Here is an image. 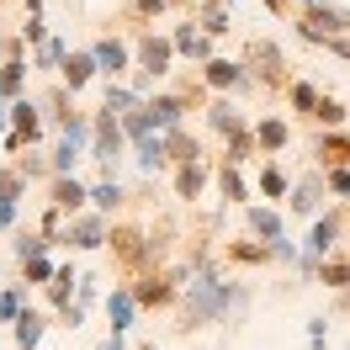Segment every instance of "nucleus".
I'll return each instance as SVG.
<instances>
[{"label": "nucleus", "instance_id": "f257e3e1", "mask_svg": "<svg viewBox=\"0 0 350 350\" xmlns=\"http://www.w3.org/2000/svg\"><path fill=\"white\" fill-rule=\"evenodd\" d=\"M197 282H186V313H180V329L191 334V329H207L218 324L228 308L239 303V286L234 282H218V271L213 265H202V271H191Z\"/></svg>", "mask_w": 350, "mask_h": 350}, {"label": "nucleus", "instance_id": "f03ea898", "mask_svg": "<svg viewBox=\"0 0 350 350\" xmlns=\"http://www.w3.org/2000/svg\"><path fill=\"white\" fill-rule=\"evenodd\" d=\"M133 297L138 308H175L186 297V271H170V265H144L133 276Z\"/></svg>", "mask_w": 350, "mask_h": 350}, {"label": "nucleus", "instance_id": "7ed1b4c3", "mask_svg": "<svg viewBox=\"0 0 350 350\" xmlns=\"http://www.w3.org/2000/svg\"><path fill=\"white\" fill-rule=\"evenodd\" d=\"M244 64L255 75V85H265V90H286L297 80L292 64H286V53H282V43H271V38H250L244 43Z\"/></svg>", "mask_w": 350, "mask_h": 350}, {"label": "nucleus", "instance_id": "20e7f679", "mask_svg": "<svg viewBox=\"0 0 350 350\" xmlns=\"http://www.w3.org/2000/svg\"><path fill=\"white\" fill-rule=\"evenodd\" d=\"M292 27H297V38L303 43H324V38H340V32H350V11H340V5H329V0H313V5H303L297 16H292Z\"/></svg>", "mask_w": 350, "mask_h": 350}, {"label": "nucleus", "instance_id": "39448f33", "mask_svg": "<svg viewBox=\"0 0 350 350\" xmlns=\"http://www.w3.org/2000/svg\"><path fill=\"white\" fill-rule=\"evenodd\" d=\"M107 244H111V260L122 265V276H138V271L154 260V244H149V234H144L138 223H111Z\"/></svg>", "mask_w": 350, "mask_h": 350}, {"label": "nucleus", "instance_id": "423d86ee", "mask_svg": "<svg viewBox=\"0 0 350 350\" xmlns=\"http://www.w3.org/2000/svg\"><path fill=\"white\" fill-rule=\"evenodd\" d=\"M90 159H101L107 165V175L122 165V154H128V133H122V117L107 107H96V133H90Z\"/></svg>", "mask_w": 350, "mask_h": 350}, {"label": "nucleus", "instance_id": "0eeeda50", "mask_svg": "<svg viewBox=\"0 0 350 350\" xmlns=\"http://www.w3.org/2000/svg\"><path fill=\"white\" fill-rule=\"evenodd\" d=\"M340 228H345V218H340V213L313 218V228H308V239H303V260H297V271H303V276H319V260H324L329 250L340 244Z\"/></svg>", "mask_w": 350, "mask_h": 350}, {"label": "nucleus", "instance_id": "6e6552de", "mask_svg": "<svg viewBox=\"0 0 350 350\" xmlns=\"http://www.w3.org/2000/svg\"><path fill=\"white\" fill-rule=\"evenodd\" d=\"M133 53H138V69L144 75H154V80H165L175 64V43H170V32H154V27H144L138 38H133Z\"/></svg>", "mask_w": 350, "mask_h": 350}, {"label": "nucleus", "instance_id": "1a4fd4ad", "mask_svg": "<svg viewBox=\"0 0 350 350\" xmlns=\"http://www.w3.org/2000/svg\"><path fill=\"white\" fill-rule=\"evenodd\" d=\"M11 122H16V128L0 138L11 154H22L27 144H38V138H43V107H38V101H27V96H16V101H11Z\"/></svg>", "mask_w": 350, "mask_h": 350}, {"label": "nucleus", "instance_id": "9d476101", "mask_svg": "<svg viewBox=\"0 0 350 350\" xmlns=\"http://www.w3.org/2000/svg\"><path fill=\"white\" fill-rule=\"evenodd\" d=\"M197 75H202V85H207V90H223V96H228V90H250V85H255V75H250L244 59H218V53H213Z\"/></svg>", "mask_w": 350, "mask_h": 350}, {"label": "nucleus", "instance_id": "9b49d317", "mask_svg": "<svg viewBox=\"0 0 350 350\" xmlns=\"http://www.w3.org/2000/svg\"><path fill=\"white\" fill-rule=\"evenodd\" d=\"M107 234H111V218H107V213H75V218L64 223L59 244H69V250H101Z\"/></svg>", "mask_w": 350, "mask_h": 350}, {"label": "nucleus", "instance_id": "f8f14e48", "mask_svg": "<svg viewBox=\"0 0 350 350\" xmlns=\"http://www.w3.org/2000/svg\"><path fill=\"white\" fill-rule=\"evenodd\" d=\"M144 111H149V122L159 133H170V128H180L186 122V111H197L180 90H154V96H144Z\"/></svg>", "mask_w": 350, "mask_h": 350}, {"label": "nucleus", "instance_id": "ddd939ff", "mask_svg": "<svg viewBox=\"0 0 350 350\" xmlns=\"http://www.w3.org/2000/svg\"><path fill=\"white\" fill-rule=\"evenodd\" d=\"M90 53H96V64H101V75H107V80H122V75L133 69V48H128V38H117V32L96 38V43H90Z\"/></svg>", "mask_w": 350, "mask_h": 350}, {"label": "nucleus", "instance_id": "4468645a", "mask_svg": "<svg viewBox=\"0 0 350 350\" xmlns=\"http://www.w3.org/2000/svg\"><path fill=\"white\" fill-rule=\"evenodd\" d=\"M170 43H175V59H191V64H207V59H213V32H202L197 16L170 27Z\"/></svg>", "mask_w": 350, "mask_h": 350}, {"label": "nucleus", "instance_id": "2eb2a0df", "mask_svg": "<svg viewBox=\"0 0 350 350\" xmlns=\"http://www.w3.org/2000/svg\"><path fill=\"white\" fill-rule=\"evenodd\" d=\"M244 228H250V234H255V239H286V213H282V202H276V207H250V202H244Z\"/></svg>", "mask_w": 350, "mask_h": 350}, {"label": "nucleus", "instance_id": "dca6fc26", "mask_svg": "<svg viewBox=\"0 0 350 350\" xmlns=\"http://www.w3.org/2000/svg\"><path fill=\"white\" fill-rule=\"evenodd\" d=\"M329 197V180H324V170H313V175H303V180H292V197H286V207L292 213H319V202Z\"/></svg>", "mask_w": 350, "mask_h": 350}, {"label": "nucleus", "instance_id": "f3484780", "mask_svg": "<svg viewBox=\"0 0 350 350\" xmlns=\"http://www.w3.org/2000/svg\"><path fill=\"white\" fill-rule=\"evenodd\" d=\"M48 202H53V207H64L69 218H75V213H85L90 186H80L75 175H53V180H48Z\"/></svg>", "mask_w": 350, "mask_h": 350}, {"label": "nucleus", "instance_id": "a211bd4d", "mask_svg": "<svg viewBox=\"0 0 350 350\" xmlns=\"http://www.w3.org/2000/svg\"><path fill=\"white\" fill-rule=\"evenodd\" d=\"M313 159H319V170H334V165H350V133L329 128L313 138Z\"/></svg>", "mask_w": 350, "mask_h": 350}, {"label": "nucleus", "instance_id": "6ab92c4d", "mask_svg": "<svg viewBox=\"0 0 350 350\" xmlns=\"http://www.w3.org/2000/svg\"><path fill=\"white\" fill-rule=\"evenodd\" d=\"M59 75H64V85H69V90H85L90 80L101 75V64H96V53H90V48H75V53H64Z\"/></svg>", "mask_w": 350, "mask_h": 350}, {"label": "nucleus", "instance_id": "aec40b11", "mask_svg": "<svg viewBox=\"0 0 350 350\" xmlns=\"http://www.w3.org/2000/svg\"><path fill=\"white\" fill-rule=\"evenodd\" d=\"M107 319H111L117 334H128V329H133V319H138V297H133V286H111V292H107Z\"/></svg>", "mask_w": 350, "mask_h": 350}, {"label": "nucleus", "instance_id": "412c9836", "mask_svg": "<svg viewBox=\"0 0 350 350\" xmlns=\"http://www.w3.org/2000/svg\"><path fill=\"white\" fill-rule=\"evenodd\" d=\"M223 255H228L234 265H271V260H276V244H271V239H265V244H255V239H228V244H223Z\"/></svg>", "mask_w": 350, "mask_h": 350}, {"label": "nucleus", "instance_id": "4be33fe9", "mask_svg": "<svg viewBox=\"0 0 350 350\" xmlns=\"http://www.w3.org/2000/svg\"><path fill=\"white\" fill-rule=\"evenodd\" d=\"M191 16H197V27H202V32H213V38L234 32V16H228V0H202V5H191Z\"/></svg>", "mask_w": 350, "mask_h": 350}, {"label": "nucleus", "instance_id": "5701e85b", "mask_svg": "<svg viewBox=\"0 0 350 350\" xmlns=\"http://www.w3.org/2000/svg\"><path fill=\"white\" fill-rule=\"evenodd\" d=\"M255 144H260V154H271V159H276V154L292 144V128H286L282 117H260V122H255Z\"/></svg>", "mask_w": 350, "mask_h": 350}, {"label": "nucleus", "instance_id": "b1692460", "mask_svg": "<svg viewBox=\"0 0 350 350\" xmlns=\"http://www.w3.org/2000/svg\"><path fill=\"white\" fill-rule=\"evenodd\" d=\"M0 96H5V101L27 96V64H22V53H0Z\"/></svg>", "mask_w": 350, "mask_h": 350}, {"label": "nucleus", "instance_id": "393cba45", "mask_svg": "<svg viewBox=\"0 0 350 350\" xmlns=\"http://www.w3.org/2000/svg\"><path fill=\"white\" fill-rule=\"evenodd\" d=\"M138 170L144 175H159L165 165H170V149H165V133H149V138H138Z\"/></svg>", "mask_w": 350, "mask_h": 350}, {"label": "nucleus", "instance_id": "a878e982", "mask_svg": "<svg viewBox=\"0 0 350 350\" xmlns=\"http://www.w3.org/2000/svg\"><path fill=\"white\" fill-rule=\"evenodd\" d=\"M202 186H207V165H202V159H191V165H175V197H180V202H197Z\"/></svg>", "mask_w": 350, "mask_h": 350}, {"label": "nucleus", "instance_id": "bb28decb", "mask_svg": "<svg viewBox=\"0 0 350 350\" xmlns=\"http://www.w3.org/2000/svg\"><path fill=\"white\" fill-rule=\"evenodd\" d=\"M43 329H48L43 313H38V308H22V313H16V324H11V334H16V350H32L38 340H43Z\"/></svg>", "mask_w": 350, "mask_h": 350}, {"label": "nucleus", "instance_id": "cd10ccee", "mask_svg": "<svg viewBox=\"0 0 350 350\" xmlns=\"http://www.w3.org/2000/svg\"><path fill=\"white\" fill-rule=\"evenodd\" d=\"M165 149H170V165H191V159H202V138H191L186 128H170Z\"/></svg>", "mask_w": 350, "mask_h": 350}, {"label": "nucleus", "instance_id": "c85d7f7f", "mask_svg": "<svg viewBox=\"0 0 350 350\" xmlns=\"http://www.w3.org/2000/svg\"><path fill=\"white\" fill-rule=\"evenodd\" d=\"M319 282L329 292H350V255H324L319 260Z\"/></svg>", "mask_w": 350, "mask_h": 350}, {"label": "nucleus", "instance_id": "c756f323", "mask_svg": "<svg viewBox=\"0 0 350 350\" xmlns=\"http://www.w3.org/2000/svg\"><path fill=\"white\" fill-rule=\"evenodd\" d=\"M207 128L228 138L234 128H244V117H239V107H234V101H223V96H218V101H207Z\"/></svg>", "mask_w": 350, "mask_h": 350}, {"label": "nucleus", "instance_id": "7c9ffc66", "mask_svg": "<svg viewBox=\"0 0 350 350\" xmlns=\"http://www.w3.org/2000/svg\"><path fill=\"white\" fill-rule=\"evenodd\" d=\"M218 191H223V202H234V207H244V202H250V180L239 175V165H228V159H223V170H218Z\"/></svg>", "mask_w": 350, "mask_h": 350}, {"label": "nucleus", "instance_id": "2f4dec72", "mask_svg": "<svg viewBox=\"0 0 350 350\" xmlns=\"http://www.w3.org/2000/svg\"><path fill=\"white\" fill-rule=\"evenodd\" d=\"M122 202H128V191L117 186V175H107V180H96V186H90V207H96V213H117Z\"/></svg>", "mask_w": 350, "mask_h": 350}, {"label": "nucleus", "instance_id": "473e14b6", "mask_svg": "<svg viewBox=\"0 0 350 350\" xmlns=\"http://www.w3.org/2000/svg\"><path fill=\"white\" fill-rule=\"evenodd\" d=\"M319 96H324V90L313 85V80H292V85H286V107L297 111V117H313V107H319Z\"/></svg>", "mask_w": 350, "mask_h": 350}, {"label": "nucleus", "instance_id": "72a5a7b5", "mask_svg": "<svg viewBox=\"0 0 350 350\" xmlns=\"http://www.w3.org/2000/svg\"><path fill=\"white\" fill-rule=\"evenodd\" d=\"M260 197H271V202L292 197V175H286L276 159H265V170H260Z\"/></svg>", "mask_w": 350, "mask_h": 350}, {"label": "nucleus", "instance_id": "f704fd0d", "mask_svg": "<svg viewBox=\"0 0 350 350\" xmlns=\"http://www.w3.org/2000/svg\"><path fill=\"white\" fill-rule=\"evenodd\" d=\"M250 154H260V144H255V128L244 122V128L228 133V154H223V159H228V165H244Z\"/></svg>", "mask_w": 350, "mask_h": 350}, {"label": "nucleus", "instance_id": "c9c22d12", "mask_svg": "<svg viewBox=\"0 0 350 350\" xmlns=\"http://www.w3.org/2000/svg\"><path fill=\"white\" fill-rule=\"evenodd\" d=\"M75 286H80L75 265H59V271H53V282H48V303H53V313H59V308L69 303V292H75Z\"/></svg>", "mask_w": 350, "mask_h": 350}, {"label": "nucleus", "instance_id": "e433bc0d", "mask_svg": "<svg viewBox=\"0 0 350 350\" xmlns=\"http://www.w3.org/2000/svg\"><path fill=\"white\" fill-rule=\"evenodd\" d=\"M345 117H350V111H345V101H340V96H319V107H313V117H308V122H319V128H340Z\"/></svg>", "mask_w": 350, "mask_h": 350}, {"label": "nucleus", "instance_id": "4c0bfd02", "mask_svg": "<svg viewBox=\"0 0 350 350\" xmlns=\"http://www.w3.org/2000/svg\"><path fill=\"white\" fill-rule=\"evenodd\" d=\"M64 53H69L64 38H43V43L32 48V64H38V69H59V64H64Z\"/></svg>", "mask_w": 350, "mask_h": 350}, {"label": "nucleus", "instance_id": "58836bf2", "mask_svg": "<svg viewBox=\"0 0 350 350\" xmlns=\"http://www.w3.org/2000/svg\"><path fill=\"white\" fill-rule=\"evenodd\" d=\"M53 271H59V265L48 260V255H32V260H22V282L27 286H48V282H53Z\"/></svg>", "mask_w": 350, "mask_h": 350}, {"label": "nucleus", "instance_id": "ea45409f", "mask_svg": "<svg viewBox=\"0 0 350 350\" xmlns=\"http://www.w3.org/2000/svg\"><path fill=\"white\" fill-rule=\"evenodd\" d=\"M27 197V175L16 165H0V202H22Z\"/></svg>", "mask_w": 350, "mask_h": 350}, {"label": "nucleus", "instance_id": "a19ab883", "mask_svg": "<svg viewBox=\"0 0 350 350\" xmlns=\"http://www.w3.org/2000/svg\"><path fill=\"white\" fill-rule=\"evenodd\" d=\"M16 170H22L27 180H53V159H43V154H16Z\"/></svg>", "mask_w": 350, "mask_h": 350}, {"label": "nucleus", "instance_id": "79ce46f5", "mask_svg": "<svg viewBox=\"0 0 350 350\" xmlns=\"http://www.w3.org/2000/svg\"><path fill=\"white\" fill-rule=\"evenodd\" d=\"M80 154H85V149H75L69 138H59V149L48 154V159H53V175H75V159H80Z\"/></svg>", "mask_w": 350, "mask_h": 350}, {"label": "nucleus", "instance_id": "37998d69", "mask_svg": "<svg viewBox=\"0 0 350 350\" xmlns=\"http://www.w3.org/2000/svg\"><path fill=\"white\" fill-rule=\"evenodd\" d=\"M59 239H48V234H22L16 239V260H32V255H48Z\"/></svg>", "mask_w": 350, "mask_h": 350}, {"label": "nucleus", "instance_id": "c03bdc74", "mask_svg": "<svg viewBox=\"0 0 350 350\" xmlns=\"http://www.w3.org/2000/svg\"><path fill=\"white\" fill-rule=\"evenodd\" d=\"M22 292H27V282L11 286V292H0V324H16V313H22Z\"/></svg>", "mask_w": 350, "mask_h": 350}, {"label": "nucleus", "instance_id": "a18cd8bd", "mask_svg": "<svg viewBox=\"0 0 350 350\" xmlns=\"http://www.w3.org/2000/svg\"><path fill=\"white\" fill-rule=\"evenodd\" d=\"M329 180V197H350V165H334V170H324Z\"/></svg>", "mask_w": 350, "mask_h": 350}, {"label": "nucleus", "instance_id": "49530a36", "mask_svg": "<svg viewBox=\"0 0 350 350\" xmlns=\"http://www.w3.org/2000/svg\"><path fill=\"white\" fill-rule=\"evenodd\" d=\"M170 11V0H133V16L138 22H154V16H165Z\"/></svg>", "mask_w": 350, "mask_h": 350}, {"label": "nucleus", "instance_id": "de8ad7c7", "mask_svg": "<svg viewBox=\"0 0 350 350\" xmlns=\"http://www.w3.org/2000/svg\"><path fill=\"white\" fill-rule=\"evenodd\" d=\"M22 38H27V43H32V48H38V43H43V38H48V22H43V16H27Z\"/></svg>", "mask_w": 350, "mask_h": 350}, {"label": "nucleus", "instance_id": "09e8293b", "mask_svg": "<svg viewBox=\"0 0 350 350\" xmlns=\"http://www.w3.org/2000/svg\"><path fill=\"white\" fill-rule=\"evenodd\" d=\"M324 340H329V319H308V345L324 350Z\"/></svg>", "mask_w": 350, "mask_h": 350}, {"label": "nucleus", "instance_id": "8fccbe9b", "mask_svg": "<svg viewBox=\"0 0 350 350\" xmlns=\"http://www.w3.org/2000/svg\"><path fill=\"white\" fill-rule=\"evenodd\" d=\"M319 48H324V53H334V59H345V64H350V38H345V32H340V38H324V43H319Z\"/></svg>", "mask_w": 350, "mask_h": 350}, {"label": "nucleus", "instance_id": "3c124183", "mask_svg": "<svg viewBox=\"0 0 350 350\" xmlns=\"http://www.w3.org/2000/svg\"><path fill=\"white\" fill-rule=\"evenodd\" d=\"M265 11H271V16H276V22H282V16H297V11H303V5H292V0H260Z\"/></svg>", "mask_w": 350, "mask_h": 350}, {"label": "nucleus", "instance_id": "603ef678", "mask_svg": "<svg viewBox=\"0 0 350 350\" xmlns=\"http://www.w3.org/2000/svg\"><path fill=\"white\" fill-rule=\"evenodd\" d=\"M16 223V202H0V228H11Z\"/></svg>", "mask_w": 350, "mask_h": 350}, {"label": "nucleus", "instance_id": "864d4df0", "mask_svg": "<svg viewBox=\"0 0 350 350\" xmlns=\"http://www.w3.org/2000/svg\"><path fill=\"white\" fill-rule=\"evenodd\" d=\"M96 350H128V345H122V334L111 329V334H107V340H101V345H96Z\"/></svg>", "mask_w": 350, "mask_h": 350}, {"label": "nucleus", "instance_id": "5fc2aeb1", "mask_svg": "<svg viewBox=\"0 0 350 350\" xmlns=\"http://www.w3.org/2000/svg\"><path fill=\"white\" fill-rule=\"evenodd\" d=\"M138 350H154V345H138Z\"/></svg>", "mask_w": 350, "mask_h": 350}, {"label": "nucleus", "instance_id": "6e6d98bb", "mask_svg": "<svg viewBox=\"0 0 350 350\" xmlns=\"http://www.w3.org/2000/svg\"><path fill=\"white\" fill-rule=\"evenodd\" d=\"M303 5H313V0H303Z\"/></svg>", "mask_w": 350, "mask_h": 350}, {"label": "nucleus", "instance_id": "4d7b16f0", "mask_svg": "<svg viewBox=\"0 0 350 350\" xmlns=\"http://www.w3.org/2000/svg\"><path fill=\"white\" fill-rule=\"evenodd\" d=\"M0 5H5V0H0Z\"/></svg>", "mask_w": 350, "mask_h": 350}]
</instances>
